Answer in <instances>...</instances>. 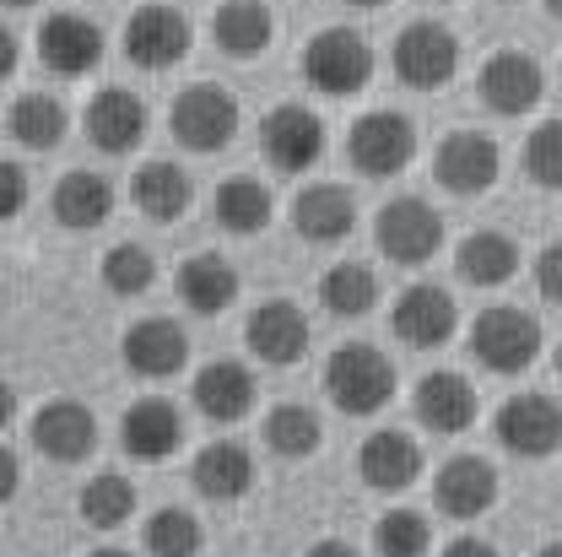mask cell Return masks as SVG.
Returning <instances> with one entry per match:
<instances>
[{
    "label": "cell",
    "mask_w": 562,
    "mask_h": 557,
    "mask_svg": "<svg viewBox=\"0 0 562 557\" xmlns=\"http://www.w3.org/2000/svg\"><path fill=\"white\" fill-rule=\"evenodd\" d=\"M16 488H22V460L0 444V503H11V498H16Z\"/></svg>",
    "instance_id": "obj_42"
},
{
    "label": "cell",
    "mask_w": 562,
    "mask_h": 557,
    "mask_svg": "<svg viewBox=\"0 0 562 557\" xmlns=\"http://www.w3.org/2000/svg\"><path fill=\"white\" fill-rule=\"evenodd\" d=\"M151 281H157V260H151V249H140V244H114V249L103 255V287H109V292H120V298H140Z\"/></svg>",
    "instance_id": "obj_38"
},
{
    "label": "cell",
    "mask_w": 562,
    "mask_h": 557,
    "mask_svg": "<svg viewBox=\"0 0 562 557\" xmlns=\"http://www.w3.org/2000/svg\"><path fill=\"white\" fill-rule=\"evenodd\" d=\"M558 374H562V347H558Z\"/></svg>",
    "instance_id": "obj_52"
},
{
    "label": "cell",
    "mask_w": 562,
    "mask_h": 557,
    "mask_svg": "<svg viewBox=\"0 0 562 557\" xmlns=\"http://www.w3.org/2000/svg\"><path fill=\"white\" fill-rule=\"evenodd\" d=\"M87 136H92L98 152H109V157L136 152L140 136H146V103H140L136 92H125V87L98 92L92 109H87Z\"/></svg>",
    "instance_id": "obj_18"
},
{
    "label": "cell",
    "mask_w": 562,
    "mask_h": 557,
    "mask_svg": "<svg viewBox=\"0 0 562 557\" xmlns=\"http://www.w3.org/2000/svg\"><path fill=\"white\" fill-rule=\"evenodd\" d=\"M195 201V185H190V174L179 168V163H146L136 174V207L151 216V222H179L184 211Z\"/></svg>",
    "instance_id": "obj_28"
},
{
    "label": "cell",
    "mask_w": 562,
    "mask_h": 557,
    "mask_svg": "<svg viewBox=\"0 0 562 557\" xmlns=\"http://www.w3.org/2000/svg\"><path fill=\"white\" fill-rule=\"evenodd\" d=\"M319 438H325L319 412H308V406H297V401H286V406H277V412L266 417V444L277 449L281 460H303V455H314Z\"/></svg>",
    "instance_id": "obj_35"
},
{
    "label": "cell",
    "mask_w": 562,
    "mask_h": 557,
    "mask_svg": "<svg viewBox=\"0 0 562 557\" xmlns=\"http://www.w3.org/2000/svg\"><path fill=\"white\" fill-rule=\"evenodd\" d=\"M292 227L308 244H341L351 227H357V201H351L341 185H308L292 201Z\"/></svg>",
    "instance_id": "obj_23"
},
{
    "label": "cell",
    "mask_w": 562,
    "mask_h": 557,
    "mask_svg": "<svg viewBox=\"0 0 562 557\" xmlns=\"http://www.w3.org/2000/svg\"><path fill=\"white\" fill-rule=\"evenodd\" d=\"M412 412L427 433H465L476 422V390L465 374H427L412 396Z\"/></svg>",
    "instance_id": "obj_19"
},
{
    "label": "cell",
    "mask_w": 562,
    "mask_h": 557,
    "mask_svg": "<svg viewBox=\"0 0 562 557\" xmlns=\"http://www.w3.org/2000/svg\"><path fill=\"white\" fill-rule=\"evenodd\" d=\"M22 207H27V174L16 163H0V222H11Z\"/></svg>",
    "instance_id": "obj_40"
},
{
    "label": "cell",
    "mask_w": 562,
    "mask_h": 557,
    "mask_svg": "<svg viewBox=\"0 0 562 557\" xmlns=\"http://www.w3.org/2000/svg\"><path fill=\"white\" fill-rule=\"evenodd\" d=\"M325 396L347 417H373L395 396V363L368 342H351V347L330 352V363H325Z\"/></svg>",
    "instance_id": "obj_1"
},
{
    "label": "cell",
    "mask_w": 562,
    "mask_h": 557,
    "mask_svg": "<svg viewBox=\"0 0 562 557\" xmlns=\"http://www.w3.org/2000/svg\"><path fill=\"white\" fill-rule=\"evenodd\" d=\"M536 557H562V542H552V547H541Z\"/></svg>",
    "instance_id": "obj_49"
},
{
    "label": "cell",
    "mask_w": 562,
    "mask_h": 557,
    "mask_svg": "<svg viewBox=\"0 0 562 557\" xmlns=\"http://www.w3.org/2000/svg\"><path fill=\"white\" fill-rule=\"evenodd\" d=\"M454 271L471 281V287H503V281L519 271V249H514L508 233H471L454 249Z\"/></svg>",
    "instance_id": "obj_31"
},
{
    "label": "cell",
    "mask_w": 562,
    "mask_h": 557,
    "mask_svg": "<svg viewBox=\"0 0 562 557\" xmlns=\"http://www.w3.org/2000/svg\"><path fill=\"white\" fill-rule=\"evenodd\" d=\"M536 287H541V298L562 303V244H547V249H541V260H536Z\"/></svg>",
    "instance_id": "obj_41"
},
{
    "label": "cell",
    "mask_w": 562,
    "mask_h": 557,
    "mask_svg": "<svg viewBox=\"0 0 562 557\" xmlns=\"http://www.w3.org/2000/svg\"><path fill=\"white\" fill-rule=\"evenodd\" d=\"M525 168L541 190H562V120H547L525 141Z\"/></svg>",
    "instance_id": "obj_39"
},
{
    "label": "cell",
    "mask_w": 562,
    "mask_h": 557,
    "mask_svg": "<svg viewBox=\"0 0 562 557\" xmlns=\"http://www.w3.org/2000/svg\"><path fill=\"white\" fill-rule=\"evenodd\" d=\"M16 60H22V49H16V38H11V33L0 27V81H5V76L16 70Z\"/></svg>",
    "instance_id": "obj_44"
},
{
    "label": "cell",
    "mask_w": 562,
    "mask_h": 557,
    "mask_svg": "<svg viewBox=\"0 0 562 557\" xmlns=\"http://www.w3.org/2000/svg\"><path fill=\"white\" fill-rule=\"evenodd\" d=\"M211 33H216V49L227 60H255L271 49L277 38V16L266 0H227L216 16H211Z\"/></svg>",
    "instance_id": "obj_21"
},
{
    "label": "cell",
    "mask_w": 562,
    "mask_h": 557,
    "mask_svg": "<svg viewBox=\"0 0 562 557\" xmlns=\"http://www.w3.org/2000/svg\"><path fill=\"white\" fill-rule=\"evenodd\" d=\"M244 342L249 352L260 357V363H271V368H292L303 352H308V320H303V309L297 303H260L249 320H244Z\"/></svg>",
    "instance_id": "obj_15"
},
{
    "label": "cell",
    "mask_w": 562,
    "mask_h": 557,
    "mask_svg": "<svg viewBox=\"0 0 562 557\" xmlns=\"http://www.w3.org/2000/svg\"><path fill=\"white\" fill-rule=\"evenodd\" d=\"M432 498H438V509L454 514V520H482L492 503H497V471H492L482 455H454V460L438 471Z\"/></svg>",
    "instance_id": "obj_17"
},
{
    "label": "cell",
    "mask_w": 562,
    "mask_h": 557,
    "mask_svg": "<svg viewBox=\"0 0 562 557\" xmlns=\"http://www.w3.org/2000/svg\"><path fill=\"white\" fill-rule=\"evenodd\" d=\"M195 492L211 498V503H238L244 492L255 488V460H249V449L244 444H233V438H216L206 444L201 455H195Z\"/></svg>",
    "instance_id": "obj_26"
},
{
    "label": "cell",
    "mask_w": 562,
    "mask_h": 557,
    "mask_svg": "<svg viewBox=\"0 0 562 557\" xmlns=\"http://www.w3.org/2000/svg\"><path fill=\"white\" fill-rule=\"evenodd\" d=\"M120 444H125V455H136V460H168V455L184 444V417H179L168 401H136V406L120 417Z\"/></svg>",
    "instance_id": "obj_25"
},
{
    "label": "cell",
    "mask_w": 562,
    "mask_h": 557,
    "mask_svg": "<svg viewBox=\"0 0 562 557\" xmlns=\"http://www.w3.org/2000/svg\"><path fill=\"white\" fill-rule=\"evenodd\" d=\"M357 471L373 492H406L422 477V449L406 433H368L357 449Z\"/></svg>",
    "instance_id": "obj_20"
},
{
    "label": "cell",
    "mask_w": 562,
    "mask_h": 557,
    "mask_svg": "<svg viewBox=\"0 0 562 557\" xmlns=\"http://www.w3.org/2000/svg\"><path fill=\"white\" fill-rule=\"evenodd\" d=\"M38 60L55 70V76H87V70H98L103 60V33H98V22H87V16H76V11H55L44 27H38Z\"/></svg>",
    "instance_id": "obj_14"
},
{
    "label": "cell",
    "mask_w": 562,
    "mask_h": 557,
    "mask_svg": "<svg viewBox=\"0 0 562 557\" xmlns=\"http://www.w3.org/2000/svg\"><path fill=\"white\" fill-rule=\"evenodd\" d=\"M0 5H11V11H27V5H38V0H0Z\"/></svg>",
    "instance_id": "obj_48"
},
{
    "label": "cell",
    "mask_w": 562,
    "mask_h": 557,
    "mask_svg": "<svg viewBox=\"0 0 562 557\" xmlns=\"http://www.w3.org/2000/svg\"><path fill=\"white\" fill-rule=\"evenodd\" d=\"M497 444L519 460H547L562 449V406L552 396H514L497 406Z\"/></svg>",
    "instance_id": "obj_7"
},
{
    "label": "cell",
    "mask_w": 562,
    "mask_h": 557,
    "mask_svg": "<svg viewBox=\"0 0 562 557\" xmlns=\"http://www.w3.org/2000/svg\"><path fill=\"white\" fill-rule=\"evenodd\" d=\"M319 303H325L336 320H362V314L379 303V277H373L368 266L341 260V266H330L325 281H319Z\"/></svg>",
    "instance_id": "obj_33"
},
{
    "label": "cell",
    "mask_w": 562,
    "mask_h": 557,
    "mask_svg": "<svg viewBox=\"0 0 562 557\" xmlns=\"http://www.w3.org/2000/svg\"><path fill=\"white\" fill-rule=\"evenodd\" d=\"M216 222L233 233V238H249V233H266L271 222V190L260 179H227L216 190Z\"/></svg>",
    "instance_id": "obj_32"
},
{
    "label": "cell",
    "mask_w": 562,
    "mask_h": 557,
    "mask_svg": "<svg viewBox=\"0 0 562 557\" xmlns=\"http://www.w3.org/2000/svg\"><path fill=\"white\" fill-rule=\"evenodd\" d=\"M146 553L151 557H195L201 553V520L190 509H157L146 520Z\"/></svg>",
    "instance_id": "obj_36"
},
{
    "label": "cell",
    "mask_w": 562,
    "mask_h": 557,
    "mask_svg": "<svg viewBox=\"0 0 562 557\" xmlns=\"http://www.w3.org/2000/svg\"><path fill=\"white\" fill-rule=\"evenodd\" d=\"M125 55L140 70H168L190 55V22L173 5H140L125 22Z\"/></svg>",
    "instance_id": "obj_10"
},
{
    "label": "cell",
    "mask_w": 562,
    "mask_h": 557,
    "mask_svg": "<svg viewBox=\"0 0 562 557\" xmlns=\"http://www.w3.org/2000/svg\"><path fill=\"white\" fill-rule=\"evenodd\" d=\"M5 131L22 141L27 152H55V146L66 141V131H70L66 103H60V98H49V92H27V98H16V103H11Z\"/></svg>",
    "instance_id": "obj_30"
},
{
    "label": "cell",
    "mask_w": 562,
    "mask_h": 557,
    "mask_svg": "<svg viewBox=\"0 0 562 557\" xmlns=\"http://www.w3.org/2000/svg\"><path fill=\"white\" fill-rule=\"evenodd\" d=\"M347 5H362V11H373V5H384V0H347Z\"/></svg>",
    "instance_id": "obj_50"
},
{
    "label": "cell",
    "mask_w": 562,
    "mask_h": 557,
    "mask_svg": "<svg viewBox=\"0 0 562 557\" xmlns=\"http://www.w3.org/2000/svg\"><path fill=\"white\" fill-rule=\"evenodd\" d=\"M547 11H552V16H558V22H562V0H547Z\"/></svg>",
    "instance_id": "obj_51"
},
{
    "label": "cell",
    "mask_w": 562,
    "mask_h": 557,
    "mask_svg": "<svg viewBox=\"0 0 562 557\" xmlns=\"http://www.w3.org/2000/svg\"><path fill=\"white\" fill-rule=\"evenodd\" d=\"M347 152H351V168L368 174V179H390V174H406L412 157H417V131L406 114L395 109H373L351 125L347 136Z\"/></svg>",
    "instance_id": "obj_4"
},
{
    "label": "cell",
    "mask_w": 562,
    "mask_h": 557,
    "mask_svg": "<svg viewBox=\"0 0 562 557\" xmlns=\"http://www.w3.org/2000/svg\"><path fill=\"white\" fill-rule=\"evenodd\" d=\"M55 216H60V227H70V233L103 227V222L114 216V185H109L103 174L76 168V174H66V179L55 185Z\"/></svg>",
    "instance_id": "obj_27"
},
{
    "label": "cell",
    "mask_w": 562,
    "mask_h": 557,
    "mask_svg": "<svg viewBox=\"0 0 562 557\" xmlns=\"http://www.w3.org/2000/svg\"><path fill=\"white\" fill-rule=\"evenodd\" d=\"M303 81L325 98H351L373 81V49L362 33L351 27H325L319 38H308L303 49Z\"/></svg>",
    "instance_id": "obj_2"
},
{
    "label": "cell",
    "mask_w": 562,
    "mask_h": 557,
    "mask_svg": "<svg viewBox=\"0 0 562 557\" xmlns=\"http://www.w3.org/2000/svg\"><path fill=\"white\" fill-rule=\"evenodd\" d=\"M460 70V38L443 27V22H412L401 38H395V76L417 92H438L449 87Z\"/></svg>",
    "instance_id": "obj_5"
},
{
    "label": "cell",
    "mask_w": 562,
    "mask_h": 557,
    "mask_svg": "<svg viewBox=\"0 0 562 557\" xmlns=\"http://www.w3.org/2000/svg\"><path fill=\"white\" fill-rule=\"evenodd\" d=\"M87 557H131V553H120V547H98V553H87Z\"/></svg>",
    "instance_id": "obj_47"
},
{
    "label": "cell",
    "mask_w": 562,
    "mask_h": 557,
    "mask_svg": "<svg viewBox=\"0 0 562 557\" xmlns=\"http://www.w3.org/2000/svg\"><path fill=\"white\" fill-rule=\"evenodd\" d=\"M195 412L211 422H238L249 406H255V374L244 368V363H227V357H216L206 363L201 374H195Z\"/></svg>",
    "instance_id": "obj_24"
},
{
    "label": "cell",
    "mask_w": 562,
    "mask_h": 557,
    "mask_svg": "<svg viewBox=\"0 0 562 557\" xmlns=\"http://www.w3.org/2000/svg\"><path fill=\"white\" fill-rule=\"evenodd\" d=\"M179 298L195 309V314H222L238 303V271L222 260V255H195L184 260L179 271Z\"/></svg>",
    "instance_id": "obj_29"
},
{
    "label": "cell",
    "mask_w": 562,
    "mask_h": 557,
    "mask_svg": "<svg viewBox=\"0 0 562 557\" xmlns=\"http://www.w3.org/2000/svg\"><path fill=\"white\" fill-rule=\"evenodd\" d=\"M443 557H497V547L482 542V536H460V542H449V547H443Z\"/></svg>",
    "instance_id": "obj_43"
},
{
    "label": "cell",
    "mask_w": 562,
    "mask_h": 557,
    "mask_svg": "<svg viewBox=\"0 0 562 557\" xmlns=\"http://www.w3.org/2000/svg\"><path fill=\"white\" fill-rule=\"evenodd\" d=\"M308 557H357V547H347V542H314Z\"/></svg>",
    "instance_id": "obj_45"
},
{
    "label": "cell",
    "mask_w": 562,
    "mask_h": 557,
    "mask_svg": "<svg viewBox=\"0 0 562 557\" xmlns=\"http://www.w3.org/2000/svg\"><path fill=\"white\" fill-rule=\"evenodd\" d=\"M379 249L395 260V266H427L438 249H443V216L417 201V196H401L379 211V227H373Z\"/></svg>",
    "instance_id": "obj_6"
},
{
    "label": "cell",
    "mask_w": 562,
    "mask_h": 557,
    "mask_svg": "<svg viewBox=\"0 0 562 557\" xmlns=\"http://www.w3.org/2000/svg\"><path fill=\"white\" fill-rule=\"evenodd\" d=\"M11 417H16V390L0 379V427H11Z\"/></svg>",
    "instance_id": "obj_46"
},
{
    "label": "cell",
    "mask_w": 562,
    "mask_h": 557,
    "mask_svg": "<svg viewBox=\"0 0 562 557\" xmlns=\"http://www.w3.org/2000/svg\"><path fill=\"white\" fill-rule=\"evenodd\" d=\"M260 146H266L271 168H281V174H308V168L325 157V125H319L314 109L281 103V109L266 114V125H260Z\"/></svg>",
    "instance_id": "obj_8"
},
{
    "label": "cell",
    "mask_w": 562,
    "mask_h": 557,
    "mask_svg": "<svg viewBox=\"0 0 562 557\" xmlns=\"http://www.w3.org/2000/svg\"><path fill=\"white\" fill-rule=\"evenodd\" d=\"M131 514H136V488L120 471H103L81 488V520L92 531H120V525H131Z\"/></svg>",
    "instance_id": "obj_34"
},
{
    "label": "cell",
    "mask_w": 562,
    "mask_h": 557,
    "mask_svg": "<svg viewBox=\"0 0 562 557\" xmlns=\"http://www.w3.org/2000/svg\"><path fill=\"white\" fill-rule=\"evenodd\" d=\"M471 352L492 374H525L541 357V320L525 309H487L471 325Z\"/></svg>",
    "instance_id": "obj_3"
},
{
    "label": "cell",
    "mask_w": 562,
    "mask_h": 557,
    "mask_svg": "<svg viewBox=\"0 0 562 557\" xmlns=\"http://www.w3.org/2000/svg\"><path fill=\"white\" fill-rule=\"evenodd\" d=\"M497 168H503L497 141L476 136V131L449 136L438 146V157H432V174H438V185L449 196H487L492 185H497Z\"/></svg>",
    "instance_id": "obj_11"
},
{
    "label": "cell",
    "mask_w": 562,
    "mask_h": 557,
    "mask_svg": "<svg viewBox=\"0 0 562 557\" xmlns=\"http://www.w3.org/2000/svg\"><path fill=\"white\" fill-rule=\"evenodd\" d=\"M33 449L60 460V466H76L98 449V422L81 401H49L38 417H33Z\"/></svg>",
    "instance_id": "obj_16"
},
{
    "label": "cell",
    "mask_w": 562,
    "mask_h": 557,
    "mask_svg": "<svg viewBox=\"0 0 562 557\" xmlns=\"http://www.w3.org/2000/svg\"><path fill=\"white\" fill-rule=\"evenodd\" d=\"M454 331H460V309H454V298L443 287L417 281V287L401 292V303H395V336L406 347L432 352V347H443Z\"/></svg>",
    "instance_id": "obj_13"
},
{
    "label": "cell",
    "mask_w": 562,
    "mask_h": 557,
    "mask_svg": "<svg viewBox=\"0 0 562 557\" xmlns=\"http://www.w3.org/2000/svg\"><path fill=\"white\" fill-rule=\"evenodd\" d=\"M173 136L184 141L190 152H222L227 141L238 136V103L222 87H184L173 103Z\"/></svg>",
    "instance_id": "obj_9"
},
{
    "label": "cell",
    "mask_w": 562,
    "mask_h": 557,
    "mask_svg": "<svg viewBox=\"0 0 562 557\" xmlns=\"http://www.w3.org/2000/svg\"><path fill=\"white\" fill-rule=\"evenodd\" d=\"M125 363L140 379H173L190 363V336L173 320H140L125 331Z\"/></svg>",
    "instance_id": "obj_22"
},
{
    "label": "cell",
    "mask_w": 562,
    "mask_h": 557,
    "mask_svg": "<svg viewBox=\"0 0 562 557\" xmlns=\"http://www.w3.org/2000/svg\"><path fill=\"white\" fill-rule=\"evenodd\" d=\"M427 547H432V531L417 509H390L373 525V553L379 557H422Z\"/></svg>",
    "instance_id": "obj_37"
},
{
    "label": "cell",
    "mask_w": 562,
    "mask_h": 557,
    "mask_svg": "<svg viewBox=\"0 0 562 557\" xmlns=\"http://www.w3.org/2000/svg\"><path fill=\"white\" fill-rule=\"evenodd\" d=\"M482 103H487L492 114H503V120H519V114H530L536 103H541V92H547V76L541 66L530 60V55H519V49H503V55H492L487 66H482Z\"/></svg>",
    "instance_id": "obj_12"
}]
</instances>
